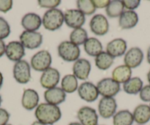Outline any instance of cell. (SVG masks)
I'll list each match as a JSON object with an SVG mask.
<instances>
[{
  "label": "cell",
  "mask_w": 150,
  "mask_h": 125,
  "mask_svg": "<svg viewBox=\"0 0 150 125\" xmlns=\"http://www.w3.org/2000/svg\"><path fill=\"white\" fill-rule=\"evenodd\" d=\"M35 116L38 121L46 125H52L61 119L62 113L58 106L41 103L36 107Z\"/></svg>",
  "instance_id": "1"
},
{
  "label": "cell",
  "mask_w": 150,
  "mask_h": 125,
  "mask_svg": "<svg viewBox=\"0 0 150 125\" xmlns=\"http://www.w3.org/2000/svg\"><path fill=\"white\" fill-rule=\"evenodd\" d=\"M63 22L64 13L57 8L48 10L42 18V24L44 28L50 31H55L60 29L63 26Z\"/></svg>",
  "instance_id": "2"
},
{
  "label": "cell",
  "mask_w": 150,
  "mask_h": 125,
  "mask_svg": "<svg viewBox=\"0 0 150 125\" xmlns=\"http://www.w3.org/2000/svg\"><path fill=\"white\" fill-rule=\"evenodd\" d=\"M59 57L66 62L77 61L80 56V49L78 46L71 41H65L60 43L57 47Z\"/></svg>",
  "instance_id": "3"
},
{
  "label": "cell",
  "mask_w": 150,
  "mask_h": 125,
  "mask_svg": "<svg viewBox=\"0 0 150 125\" xmlns=\"http://www.w3.org/2000/svg\"><path fill=\"white\" fill-rule=\"evenodd\" d=\"M52 62V55L47 50H41L33 56L31 58L32 68L37 71H46L50 68V66Z\"/></svg>",
  "instance_id": "4"
},
{
  "label": "cell",
  "mask_w": 150,
  "mask_h": 125,
  "mask_svg": "<svg viewBox=\"0 0 150 125\" xmlns=\"http://www.w3.org/2000/svg\"><path fill=\"white\" fill-rule=\"evenodd\" d=\"M96 88L103 97H113L120 91V84L112 78H104L98 82Z\"/></svg>",
  "instance_id": "5"
},
{
  "label": "cell",
  "mask_w": 150,
  "mask_h": 125,
  "mask_svg": "<svg viewBox=\"0 0 150 125\" xmlns=\"http://www.w3.org/2000/svg\"><path fill=\"white\" fill-rule=\"evenodd\" d=\"M13 77L17 83L20 84H27L31 79L30 66L26 60L16 62L13 66Z\"/></svg>",
  "instance_id": "6"
},
{
  "label": "cell",
  "mask_w": 150,
  "mask_h": 125,
  "mask_svg": "<svg viewBox=\"0 0 150 125\" xmlns=\"http://www.w3.org/2000/svg\"><path fill=\"white\" fill-rule=\"evenodd\" d=\"M20 42L24 48L28 49H35L41 47L43 43V35L38 32L26 31L20 35Z\"/></svg>",
  "instance_id": "7"
},
{
  "label": "cell",
  "mask_w": 150,
  "mask_h": 125,
  "mask_svg": "<svg viewBox=\"0 0 150 125\" xmlns=\"http://www.w3.org/2000/svg\"><path fill=\"white\" fill-rule=\"evenodd\" d=\"M117 103L113 97H102L98 105V110L101 117L108 119L116 113Z\"/></svg>",
  "instance_id": "8"
},
{
  "label": "cell",
  "mask_w": 150,
  "mask_h": 125,
  "mask_svg": "<svg viewBox=\"0 0 150 125\" xmlns=\"http://www.w3.org/2000/svg\"><path fill=\"white\" fill-rule=\"evenodd\" d=\"M64 22L74 30L81 28L86 22V16L78 9L67 10L64 13Z\"/></svg>",
  "instance_id": "9"
},
{
  "label": "cell",
  "mask_w": 150,
  "mask_h": 125,
  "mask_svg": "<svg viewBox=\"0 0 150 125\" xmlns=\"http://www.w3.org/2000/svg\"><path fill=\"white\" fill-rule=\"evenodd\" d=\"M90 28L94 35L102 36L106 35L109 31V23L105 16L96 14L91 19Z\"/></svg>",
  "instance_id": "10"
},
{
  "label": "cell",
  "mask_w": 150,
  "mask_h": 125,
  "mask_svg": "<svg viewBox=\"0 0 150 125\" xmlns=\"http://www.w3.org/2000/svg\"><path fill=\"white\" fill-rule=\"evenodd\" d=\"M80 98L87 102H93L97 100L99 93L96 85L91 82L82 83L77 89Z\"/></svg>",
  "instance_id": "11"
},
{
  "label": "cell",
  "mask_w": 150,
  "mask_h": 125,
  "mask_svg": "<svg viewBox=\"0 0 150 125\" xmlns=\"http://www.w3.org/2000/svg\"><path fill=\"white\" fill-rule=\"evenodd\" d=\"M60 80V72L54 68H49L41 74L40 83L44 88L50 89L56 87Z\"/></svg>",
  "instance_id": "12"
},
{
  "label": "cell",
  "mask_w": 150,
  "mask_h": 125,
  "mask_svg": "<svg viewBox=\"0 0 150 125\" xmlns=\"http://www.w3.org/2000/svg\"><path fill=\"white\" fill-rule=\"evenodd\" d=\"M77 119L82 125H98L99 116L94 109L85 106L77 112Z\"/></svg>",
  "instance_id": "13"
},
{
  "label": "cell",
  "mask_w": 150,
  "mask_h": 125,
  "mask_svg": "<svg viewBox=\"0 0 150 125\" xmlns=\"http://www.w3.org/2000/svg\"><path fill=\"white\" fill-rule=\"evenodd\" d=\"M144 60V53L143 51L138 47H132L128 50L125 54V65L129 68L135 69L139 66Z\"/></svg>",
  "instance_id": "14"
},
{
  "label": "cell",
  "mask_w": 150,
  "mask_h": 125,
  "mask_svg": "<svg viewBox=\"0 0 150 125\" xmlns=\"http://www.w3.org/2000/svg\"><path fill=\"white\" fill-rule=\"evenodd\" d=\"M73 74L80 80H86L89 77L91 65L89 60L85 58H79L73 65Z\"/></svg>",
  "instance_id": "15"
},
{
  "label": "cell",
  "mask_w": 150,
  "mask_h": 125,
  "mask_svg": "<svg viewBox=\"0 0 150 125\" xmlns=\"http://www.w3.org/2000/svg\"><path fill=\"white\" fill-rule=\"evenodd\" d=\"M5 54L9 60L16 63L24 57L25 48L20 41H11L6 45Z\"/></svg>",
  "instance_id": "16"
},
{
  "label": "cell",
  "mask_w": 150,
  "mask_h": 125,
  "mask_svg": "<svg viewBox=\"0 0 150 125\" xmlns=\"http://www.w3.org/2000/svg\"><path fill=\"white\" fill-rule=\"evenodd\" d=\"M127 48L126 41L122 38H115L107 44L106 52L112 57H122L125 54Z\"/></svg>",
  "instance_id": "17"
},
{
  "label": "cell",
  "mask_w": 150,
  "mask_h": 125,
  "mask_svg": "<svg viewBox=\"0 0 150 125\" xmlns=\"http://www.w3.org/2000/svg\"><path fill=\"white\" fill-rule=\"evenodd\" d=\"M66 98V93L61 88L54 87L53 88L47 89L44 92V100L49 104L57 106L65 102Z\"/></svg>",
  "instance_id": "18"
},
{
  "label": "cell",
  "mask_w": 150,
  "mask_h": 125,
  "mask_svg": "<svg viewBox=\"0 0 150 125\" xmlns=\"http://www.w3.org/2000/svg\"><path fill=\"white\" fill-rule=\"evenodd\" d=\"M21 24L26 31L36 32L42 24V19L38 14L29 13L22 17Z\"/></svg>",
  "instance_id": "19"
},
{
  "label": "cell",
  "mask_w": 150,
  "mask_h": 125,
  "mask_svg": "<svg viewBox=\"0 0 150 125\" xmlns=\"http://www.w3.org/2000/svg\"><path fill=\"white\" fill-rule=\"evenodd\" d=\"M39 95L33 89H26L23 93L21 98V105L27 110H33L38 106Z\"/></svg>",
  "instance_id": "20"
},
{
  "label": "cell",
  "mask_w": 150,
  "mask_h": 125,
  "mask_svg": "<svg viewBox=\"0 0 150 125\" xmlns=\"http://www.w3.org/2000/svg\"><path fill=\"white\" fill-rule=\"evenodd\" d=\"M138 22V16L134 11H125L119 16V24L122 30L133 28Z\"/></svg>",
  "instance_id": "21"
},
{
  "label": "cell",
  "mask_w": 150,
  "mask_h": 125,
  "mask_svg": "<svg viewBox=\"0 0 150 125\" xmlns=\"http://www.w3.org/2000/svg\"><path fill=\"white\" fill-rule=\"evenodd\" d=\"M134 121L139 125H144L150 120V107L146 105H139L132 113Z\"/></svg>",
  "instance_id": "22"
},
{
  "label": "cell",
  "mask_w": 150,
  "mask_h": 125,
  "mask_svg": "<svg viewBox=\"0 0 150 125\" xmlns=\"http://www.w3.org/2000/svg\"><path fill=\"white\" fill-rule=\"evenodd\" d=\"M132 76V69L126 65H121L114 69L112 72V79L118 83H125Z\"/></svg>",
  "instance_id": "23"
},
{
  "label": "cell",
  "mask_w": 150,
  "mask_h": 125,
  "mask_svg": "<svg viewBox=\"0 0 150 125\" xmlns=\"http://www.w3.org/2000/svg\"><path fill=\"white\" fill-rule=\"evenodd\" d=\"M84 49L87 54L91 57H96L98 54L102 52V44L97 38H90L84 44Z\"/></svg>",
  "instance_id": "24"
},
{
  "label": "cell",
  "mask_w": 150,
  "mask_h": 125,
  "mask_svg": "<svg viewBox=\"0 0 150 125\" xmlns=\"http://www.w3.org/2000/svg\"><path fill=\"white\" fill-rule=\"evenodd\" d=\"M134 122L132 113L128 110H122L112 116L113 125H132Z\"/></svg>",
  "instance_id": "25"
},
{
  "label": "cell",
  "mask_w": 150,
  "mask_h": 125,
  "mask_svg": "<svg viewBox=\"0 0 150 125\" xmlns=\"http://www.w3.org/2000/svg\"><path fill=\"white\" fill-rule=\"evenodd\" d=\"M143 88V81L139 77H132L130 78L127 82L124 83L123 89L125 92L128 94L135 95L140 93Z\"/></svg>",
  "instance_id": "26"
},
{
  "label": "cell",
  "mask_w": 150,
  "mask_h": 125,
  "mask_svg": "<svg viewBox=\"0 0 150 125\" xmlns=\"http://www.w3.org/2000/svg\"><path fill=\"white\" fill-rule=\"evenodd\" d=\"M114 58L108 54L106 52H102L95 57V64L99 69L105 71L110 68L113 64Z\"/></svg>",
  "instance_id": "27"
},
{
  "label": "cell",
  "mask_w": 150,
  "mask_h": 125,
  "mask_svg": "<svg viewBox=\"0 0 150 125\" xmlns=\"http://www.w3.org/2000/svg\"><path fill=\"white\" fill-rule=\"evenodd\" d=\"M61 88L65 93H72L78 89V82L74 74H66L61 81Z\"/></svg>",
  "instance_id": "28"
},
{
  "label": "cell",
  "mask_w": 150,
  "mask_h": 125,
  "mask_svg": "<svg viewBox=\"0 0 150 125\" xmlns=\"http://www.w3.org/2000/svg\"><path fill=\"white\" fill-rule=\"evenodd\" d=\"M124 5L122 1L113 0L110 1L109 5L106 8V14L110 18H117L124 12Z\"/></svg>",
  "instance_id": "29"
},
{
  "label": "cell",
  "mask_w": 150,
  "mask_h": 125,
  "mask_svg": "<svg viewBox=\"0 0 150 125\" xmlns=\"http://www.w3.org/2000/svg\"><path fill=\"white\" fill-rule=\"evenodd\" d=\"M88 32L83 27L81 28L74 29V30L71 32L69 39L70 41L75 45L80 46L83 45L86 43V41L88 40Z\"/></svg>",
  "instance_id": "30"
},
{
  "label": "cell",
  "mask_w": 150,
  "mask_h": 125,
  "mask_svg": "<svg viewBox=\"0 0 150 125\" xmlns=\"http://www.w3.org/2000/svg\"><path fill=\"white\" fill-rule=\"evenodd\" d=\"M77 8L85 16H91L96 11L92 0H78L77 2Z\"/></svg>",
  "instance_id": "31"
},
{
  "label": "cell",
  "mask_w": 150,
  "mask_h": 125,
  "mask_svg": "<svg viewBox=\"0 0 150 125\" xmlns=\"http://www.w3.org/2000/svg\"><path fill=\"white\" fill-rule=\"evenodd\" d=\"M11 34V27L8 21L2 17H0V39L8 38Z\"/></svg>",
  "instance_id": "32"
},
{
  "label": "cell",
  "mask_w": 150,
  "mask_h": 125,
  "mask_svg": "<svg viewBox=\"0 0 150 125\" xmlns=\"http://www.w3.org/2000/svg\"><path fill=\"white\" fill-rule=\"evenodd\" d=\"M38 5L41 8H49V9H54L61 3L60 0H39Z\"/></svg>",
  "instance_id": "33"
},
{
  "label": "cell",
  "mask_w": 150,
  "mask_h": 125,
  "mask_svg": "<svg viewBox=\"0 0 150 125\" xmlns=\"http://www.w3.org/2000/svg\"><path fill=\"white\" fill-rule=\"evenodd\" d=\"M122 3H123L124 8L127 9L128 11H134L138 8L141 4V1L139 0H123Z\"/></svg>",
  "instance_id": "34"
},
{
  "label": "cell",
  "mask_w": 150,
  "mask_h": 125,
  "mask_svg": "<svg viewBox=\"0 0 150 125\" xmlns=\"http://www.w3.org/2000/svg\"><path fill=\"white\" fill-rule=\"evenodd\" d=\"M140 98L142 101L150 102V85L144 86L140 91Z\"/></svg>",
  "instance_id": "35"
},
{
  "label": "cell",
  "mask_w": 150,
  "mask_h": 125,
  "mask_svg": "<svg viewBox=\"0 0 150 125\" xmlns=\"http://www.w3.org/2000/svg\"><path fill=\"white\" fill-rule=\"evenodd\" d=\"M13 8L12 0H0V11L2 13H8Z\"/></svg>",
  "instance_id": "36"
},
{
  "label": "cell",
  "mask_w": 150,
  "mask_h": 125,
  "mask_svg": "<svg viewBox=\"0 0 150 125\" xmlns=\"http://www.w3.org/2000/svg\"><path fill=\"white\" fill-rule=\"evenodd\" d=\"M10 119V113L5 109L0 108V125H6Z\"/></svg>",
  "instance_id": "37"
},
{
  "label": "cell",
  "mask_w": 150,
  "mask_h": 125,
  "mask_svg": "<svg viewBox=\"0 0 150 125\" xmlns=\"http://www.w3.org/2000/svg\"><path fill=\"white\" fill-rule=\"evenodd\" d=\"M96 8H106L110 1L109 0H92Z\"/></svg>",
  "instance_id": "38"
},
{
  "label": "cell",
  "mask_w": 150,
  "mask_h": 125,
  "mask_svg": "<svg viewBox=\"0 0 150 125\" xmlns=\"http://www.w3.org/2000/svg\"><path fill=\"white\" fill-rule=\"evenodd\" d=\"M5 49H6V45H5V42L3 41V40L0 39V57L5 54Z\"/></svg>",
  "instance_id": "39"
},
{
  "label": "cell",
  "mask_w": 150,
  "mask_h": 125,
  "mask_svg": "<svg viewBox=\"0 0 150 125\" xmlns=\"http://www.w3.org/2000/svg\"><path fill=\"white\" fill-rule=\"evenodd\" d=\"M146 58H147V62L150 64V47H149L148 50H147V54H146Z\"/></svg>",
  "instance_id": "40"
},
{
  "label": "cell",
  "mask_w": 150,
  "mask_h": 125,
  "mask_svg": "<svg viewBox=\"0 0 150 125\" xmlns=\"http://www.w3.org/2000/svg\"><path fill=\"white\" fill-rule=\"evenodd\" d=\"M3 75H2V74L1 73V71H0V88H2V84H3Z\"/></svg>",
  "instance_id": "41"
},
{
  "label": "cell",
  "mask_w": 150,
  "mask_h": 125,
  "mask_svg": "<svg viewBox=\"0 0 150 125\" xmlns=\"http://www.w3.org/2000/svg\"><path fill=\"white\" fill-rule=\"evenodd\" d=\"M31 125H46V124H43V123H41V122L38 121H36L33 122V123Z\"/></svg>",
  "instance_id": "42"
},
{
  "label": "cell",
  "mask_w": 150,
  "mask_h": 125,
  "mask_svg": "<svg viewBox=\"0 0 150 125\" xmlns=\"http://www.w3.org/2000/svg\"><path fill=\"white\" fill-rule=\"evenodd\" d=\"M69 125H82L80 122H71Z\"/></svg>",
  "instance_id": "43"
},
{
  "label": "cell",
  "mask_w": 150,
  "mask_h": 125,
  "mask_svg": "<svg viewBox=\"0 0 150 125\" xmlns=\"http://www.w3.org/2000/svg\"><path fill=\"white\" fill-rule=\"evenodd\" d=\"M147 80H148L149 83V85H150V70L149 71L148 74H147Z\"/></svg>",
  "instance_id": "44"
},
{
  "label": "cell",
  "mask_w": 150,
  "mask_h": 125,
  "mask_svg": "<svg viewBox=\"0 0 150 125\" xmlns=\"http://www.w3.org/2000/svg\"><path fill=\"white\" fill-rule=\"evenodd\" d=\"M2 102V97L0 96V105H1Z\"/></svg>",
  "instance_id": "45"
},
{
  "label": "cell",
  "mask_w": 150,
  "mask_h": 125,
  "mask_svg": "<svg viewBox=\"0 0 150 125\" xmlns=\"http://www.w3.org/2000/svg\"><path fill=\"white\" fill-rule=\"evenodd\" d=\"M6 125H12V124H7Z\"/></svg>",
  "instance_id": "46"
},
{
  "label": "cell",
  "mask_w": 150,
  "mask_h": 125,
  "mask_svg": "<svg viewBox=\"0 0 150 125\" xmlns=\"http://www.w3.org/2000/svg\"><path fill=\"white\" fill-rule=\"evenodd\" d=\"M149 107H150V105H149Z\"/></svg>",
  "instance_id": "47"
},
{
  "label": "cell",
  "mask_w": 150,
  "mask_h": 125,
  "mask_svg": "<svg viewBox=\"0 0 150 125\" xmlns=\"http://www.w3.org/2000/svg\"><path fill=\"white\" fill-rule=\"evenodd\" d=\"M138 125H139V124H138Z\"/></svg>",
  "instance_id": "48"
}]
</instances>
